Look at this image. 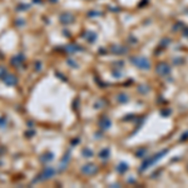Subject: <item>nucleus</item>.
<instances>
[{
    "instance_id": "f257e3e1",
    "label": "nucleus",
    "mask_w": 188,
    "mask_h": 188,
    "mask_svg": "<svg viewBox=\"0 0 188 188\" xmlns=\"http://www.w3.org/2000/svg\"><path fill=\"white\" fill-rule=\"evenodd\" d=\"M24 60H25V57H24L23 54H17V55H14L10 59V63H12V65L14 68H20L23 65Z\"/></svg>"
},
{
    "instance_id": "f03ea898",
    "label": "nucleus",
    "mask_w": 188,
    "mask_h": 188,
    "mask_svg": "<svg viewBox=\"0 0 188 188\" xmlns=\"http://www.w3.org/2000/svg\"><path fill=\"white\" fill-rule=\"evenodd\" d=\"M3 82H4V84L8 87H14L18 84V78L14 74H9V73H8V74L5 75V78L3 79Z\"/></svg>"
},
{
    "instance_id": "7ed1b4c3",
    "label": "nucleus",
    "mask_w": 188,
    "mask_h": 188,
    "mask_svg": "<svg viewBox=\"0 0 188 188\" xmlns=\"http://www.w3.org/2000/svg\"><path fill=\"white\" fill-rule=\"evenodd\" d=\"M53 174H54V169L51 167H46L43 171V173L40 174V177H41V179H48V178H51Z\"/></svg>"
},
{
    "instance_id": "20e7f679",
    "label": "nucleus",
    "mask_w": 188,
    "mask_h": 188,
    "mask_svg": "<svg viewBox=\"0 0 188 188\" xmlns=\"http://www.w3.org/2000/svg\"><path fill=\"white\" fill-rule=\"evenodd\" d=\"M6 127H8V119H6L5 117H0V128L4 129Z\"/></svg>"
},
{
    "instance_id": "39448f33",
    "label": "nucleus",
    "mask_w": 188,
    "mask_h": 188,
    "mask_svg": "<svg viewBox=\"0 0 188 188\" xmlns=\"http://www.w3.org/2000/svg\"><path fill=\"white\" fill-rule=\"evenodd\" d=\"M29 8H30V5H28V4H20V5H18L17 12H25Z\"/></svg>"
},
{
    "instance_id": "423d86ee",
    "label": "nucleus",
    "mask_w": 188,
    "mask_h": 188,
    "mask_svg": "<svg viewBox=\"0 0 188 188\" xmlns=\"http://www.w3.org/2000/svg\"><path fill=\"white\" fill-rule=\"evenodd\" d=\"M6 74H8V70H6V68H5V67H3V65H0V79H4Z\"/></svg>"
},
{
    "instance_id": "0eeeda50",
    "label": "nucleus",
    "mask_w": 188,
    "mask_h": 188,
    "mask_svg": "<svg viewBox=\"0 0 188 188\" xmlns=\"http://www.w3.org/2000/svg\"><path fill=\"white\" fill-rule=\"evenodd\" d=\"M51 159H53V154H50V153L45 154V155H43V157L40 158L41 162H46V160H51Z\"/></svg>"
},
{
    "instance_id": "6e6552de",
    "label": "nucleus",
    "mask_w": 188,
    "mask_h": 188,
    "mask_svg": "<svg viewBox=\"0 0 188 188\" xmlns=\"http://www.w3.org/2000/svg\"><path fill=\"white\" fill-rule=\"evenodd\" d=\"M35 134V131H26L25 132V136H26V137H31V136H34Z\"/></svg>"
},
{
    "instance_id": "1a4fd4ad",
    "label": "nucleus",
    "mask_w": 188,
    "mask_h": 188,
    "mask_svg": "<svg viewBox=\"0 0 188 188\" xmlns=\"http://www.w3.org/2000/svg\"><path fill=\"white\" fill-rule=\"evenodd\" d=\"M40 65H41V64H40V62H35V70H36V72H39L40 69H41V67H40Z\"/></svg>"
},
{
    "instance_id": "9d476101",
    "label": "nucleus",
    "mask_w": 188,
    "mask_h": 188,
    "mask_svg": "<svg viewBox=\"0 0 188 188\" xmlns=\"http://www.w3.org/2000/svg\"><path fill=\"white\" fill-rule=\"evenodd\" d=\"M24 24H25V22H24V20H22V19L17 20V25H19V26H24Z\"/></svg>"
}]
</instances>
